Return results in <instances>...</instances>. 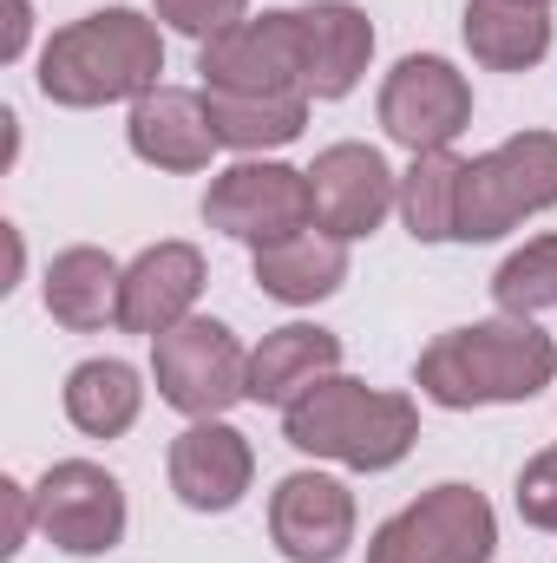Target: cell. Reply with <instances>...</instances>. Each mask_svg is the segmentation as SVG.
<instances>
[{
	"label": "cell",
	"mask_w": 557,
	"mask_h": 563,
	"mask_svg": "<svg viewBox=\"0 0 557 563\" xmlns=\"http://www.w3.org/2000/svg\"><path fill=\"white\" fill-rule=\"evenodd\" d=\"M557 374V347L545 328H532L525 314L505 321H472L439 334L419 354L414 380L433 407H512V400H538Z\"/></svg>",
	"instance_id": "1"
},
{
	"label": "cell",
	"mask_w": 557,
	"mask_h": 563,
	"mask_svg": "<svg viewBox=\"0 0 557 563\" xmlns=\"http://www.w3.org/2000/svg\"><path fill=\"white\" fill-rule=\"evenodd\" d=\"M164 73V40L157 26L132 7H106L86 13L73 26H59L40 53V92L53 106H112V99H144Z\"/></svg>",
	"instance_id": "2"
},
{
	"label": "cell",
	"mask_w": 557,
	"mask_h": 563,
	"mask_svg": "<svg viewBox=\"0 0 557 563\" xmlns=\"http://www.w3.org/2000/svg\"><path fill=\"white\" fill-rule=\"evenodd\" d=\"M282 432L295 452H315V459H335L354 472H387L414 452L419 413L407 394H381L368 380L328 374L282 413Z\"/></svg>",
	"instance_id": "3"
},
{
	"label": "cell",
	"mask_w": 557,
	"mask_h": 563,
	"mask_svg": "<svg viewBox=\"0 0 557 563\" xmlns=\"http://www.w3.org/2000/svg\"><path fill=\"white\" fill-rule=\"evenodd\" d=\"M557 203V132H518L499 151L472 157L459 177V243H492L525 217Z\"/></svg>",
	"instance_id": "4"
},
{
	"label": "cell",
	"mask_w": 557,
	"mask_h": 563,
	"mask_svg": "<svg viewBox=\"0 0 557 563\" xmlns=\"http://www.w3.org/2000/svg\"><path fill=\"white\" fill-rule=\"evenodd\" d=\"M151 374H157L164 407H177L190 420H223L237 400H250V354L210 314H190L171 334H157Z\"/></svg>",
	"instance_id": "5"
},
{
	"label": "cell",
	"mask_w": 557,
	"mask_h": 563,
	"mask_svg": "<svg viewBox=\"0 0 557 563\" xmlns=\"http://www.w3.org/2000/svg\"><path fill=\"white\" fill-rule=\"evenodd\" d=\"M492 551H499L492 505L472 485H433L374 531L368 563H485Z\"/></svg>",
	"instance_id": "6"
},
{
	"label": "cell",
	"mask_w": 557,
	"mask_h": 563,
	"mask_svg": "<svg viewBox=\"0 0 557 563\" xmlns=\"http://www.w3.org/2000/svg\"><path fill=\"white\" fill-rule=\"evenodd\" d=\"M204 223L223 230V236H237V243H256V250H270L282 236H302L315 223L308 170H288V164H270V157L230 164L204 190Z\"/></svg>",
	"instance_id": "7"
},
{
	"label": "cell",
	"mask_w": 557,
	"mask_h": 563,
	"mask_svg": "<svg viewBox=\"0 0 557 563\" xmlns=\"http://www.w3.org/2000/svg\"><path fill=\"white\" fill-rule=\"evenodd\" d=\"M204 92H237V99H288L302 92V20L295 13H263V20H237L230 33L204 40Z\"/></svg>",
	"instance_id": "8"
},
{
	"label": "cell",
	"mask_w": 557,
	"mask_h": 563,
	"mask_svg": "<svg viewBox=\"0 0 557 563\" xmlns=\"http://www.w3.org/2000/svg\"><path fill=\"white\" fill-rule=\"evenodd\" d=\"M33 511H40V531L73 558H99L125 538V485L92 459L46 465V478L33 485Z\"/></svg>",
	"instance_id": "9"
},
{
	"label": "cell",
	"mask_w": 557,
	"mask_h": 563,
	"mask_svg": "<svg viewBox=\"0 0 557 563\" xmlns=\"http://www.w3.org/2000/svg\"><path fill=\"white\" fill-rule=\"evenodd\" d=\"M381 125H387V139L407 144L414 157L419 151H446V144L472 125V86L446 59L414 53L381 86Z\"/></svg>",
	"instance_id": "10"
},
{
	"label": "cell",
	"mask_w": 557,
	"mask_h": 563,
	"mask_svg": "<svg viewBox=\"0 0 557 563\" xmlns=\"http://www.w3.org/2000/svg\"><path fill=\"white\" fill-rule=\"evenodd\" d=\"M308 203H315V230L348 243V236H368L401 203V177L374 144H328L308 170Z\"/></svg>",
	"instance_id": "11"
},
{
	"label": "cell",
	"mask_w": 557,
	"mask_h": 563,
	"mask_svg": "<svg viewBox=\"0 0 557 563\" xmlns=\"http://www.w3.org/2000/svg\"><path fill=\"white\" fill-rule=\"evenodd\" d=\"M270 538L288 563H335L354 544V498L328 472H288L270 498Z\"/></svg>",
	"instance_id": "12"
},
{
	"label": "cell",
	"mask_w": 557,
	"mask_h": 563,
	"mask_svg": "<svg viewBox=\"0 0 557 563\" xmlns=\"http://www.w3.org/2000/svg\"><path fill=\"white\" fill-rule=\"evenodd\" d=\"M256 478V452L237 426L223 420H197L190 432L171 439V492L190 505V511H230L243 505Z\"/></svg>",
	"instance_id": "13"
},
{
	"label": "cell",
	"mask_w": 557,
	"mask_h": 563,
	"mask_svg": "<svg viewBox=\"0 0 557 563\" xmlns=\"http://www.w3.org/2000/svg\"><path fill=\"white\" fill-rule=\"evenodd\" d=\"M204 295V256L190 243H157L125 269V295H119V328L132 334H171L177 321H190V301Z\"/></svg>",
	"instance_id": "14"
},
{
	"label": "cell",
	"mask_w": 557,
	"mask_h": 563,
	"mask_svg": "<svg viewBox=\"0 0 557 563\" xmlns=\"http://www.w3.org/2000/svg\"><path fill=\"white\" fill-rule=\"evenodd\" d=\"M302 20V92L308 99H348L354 79L368 73V53H374V26L361 7L348 0H315V7H295Z\"/></svg>",
	"instance_id": "15"
},
{
	"label": "cell",
	"mask_w": 557,
	"mask_h": 563,
	"mask_svg": "<svg viewBox=\"0 0 557 563\" xmlns=\"http://www.w3.org/2000/svg\"><path fill=\"white\" fill-rule=\"evenodd\" d=\"M132 151L157 170H204L217 132H210V112L197 92H177V86H151L139 106H132Z\"/></svg>",
	"instance_id": "16"
},
{
	"label": "cell",
	"mask_w": 557,
	"mask_h": 563,
	"mask_svg": "<svg viewBox=\"0 0 557 563\" xmlns=\"http://www.w3.org/2000/svg\"><path fill=\"white\" fill-rule=\"evenodd\" d=\"M341 367V341L328 328H308V321H288L276 334H263V347L250 354V400L256 407H295L315 380H328Z\"/></svg>",
	"instance_id": "17"
},
{
	"label": "cell",
	"mask_w": 557,
	"mask_h": 563,
	"mask_svg": "<svg viewBox=\"0 0 557 563\" xmlns=\"http://www.w3.org/2000/svg\"><path fill=\"white\" fill-rule=\"evenodd\" d=\"M119 295H125V269L106 250H66L46 269V314L73 334H99L106 321H119Z\"/></svg>",
	"instance_id": "18"
},
{
	"label": "cell",
	"mask_w": 557,
	"mask_h": 563,
	"mask_svg": "<svg viewBox=\"0 0 557 563\" xmlns=\"http://www.w3.org/2000/svg\"><path fill=\"white\" fill-rule=\"evenodd\" d=\"M256 282L263 295H276L288 308L302 301H321L348 282V243L328 236V230H302V236H282L270 250H256Z\"/></svg>",
	"instance_id": "19"
},
{
	"label": "cell",
	"mask_w": 557,
	"mask_h": 563,
	"mask_svg": "<svg viewBox=\"0 0 557 563\" xmlns=\"http://www.w3.org/2000/svg\"><path fill=\"white\" fill-rule=\"evenodd\" d=\"M466 46L492 73H525L551 53V20L525 0H466Z\"/></svg>",
	"instance_id": "20"
},
{
	"label": "cell",
	"mask_w": 557,
	"mask_h": 563,
	"mask_svg": "<svg viewBox=\"0 0 557 563\" xmlns=\"http://www.w3.org/2000/svg\"><path fill=\"white\" fill-rule=\"evenodd\" d=\"M204 112H210V132L230 151H276L295 144L308 125V92H288V99H237V92H204Z\"/></svg>",
	"instance_id": "21"
},
{
	"label": "cell",
	"mask_w": 557,
	"mask_h": 563,
	"mask_svg": "<svg viewBox=\"0 0 557 563\" xmlns=\"http://www.w3.org/2000/svg\"><path fill=\"white\" fill-rule=\"evenodd\" d=\"M139 400L144 387L125 361H86V367L66 374V420L79 432H92V439H119L139 420Z\"/></svg>",
	"instance_id": "22"
},
{
	"label": "cell",
	"mask_w": 557,
	"mask_h": 563,
	"mask_svg": "<svg viewBox=\"0 0 557 563\" xmlns=\"http://www.w3.org/2000/svg\"><path fill=\"white\" fill-rule=\"evenodd\" d=\"M459 177H466V157H452V151H419L414 157V170L401 177V217H407L414 243H446L452 236Z\"/></svg>",
	"instance_id": "23"
},
{
	"label": "cell",
	"mask_w": 557,
	"mask_h": 563,
	"mask_svg": "<svg viewBox=\"0 0 557 563\" xmlns=\"http://www.w3.org/2000/svg\"><path fill=\"white\" fill-rule=\"evenodd\" d=\"M492 301L505 314H525V321L538 308H557V236H538L518 256H505V269L492 276Z\"/></svg>",
	"instance_id": "24"
},
{
	"label": "cell",
	"mask_w": 557,
	"mask_h": 563,
	"mask_svg": "<svg viewBox=\"0 0 557 563\" xmlns=\"http://www.w3.org/2000/svg\"><path fill=\"white\" fill-rule=\"evenodd\" d=\"M243 7L250 0H157V20H171L190 40H217V33H230L243 20Z\"/></svg>",
	"instance_id": "25"
},
{
	"label": "cell",
	"mask_w": 557,
	"mask_h": 563,
	"mask_svg": "<svg viewBox=\"0 0 557 563\" xmlns=\"http://www.w3.org/2000/svg\"><path fill=\"white\" fill-rule=\"evenodd\" d=\"M518 518L538 525V531H557V452L532 459L518 472Z\"/></svg>",
	"instance_id": "26"
},
{
	"label": "cell",
	"mask_w": 557,
	"mask_h": 563,
	"mask_svg": "<svg viewBox=\"0 0 557 563\" xmlns=\"http://www.w3.org/2000/svg\"><path fill=\"white\" fill-rule=\"evenodd\" d=\"M0 498H7V544H0V551H20V544H26V525H40V511H33V492L7 478V485H0Z\"/></svg>",
	"instance_id": "27"
},
{
	"label": "cell",
	"mask_w": 557,
	"mask_h": 563,
	"mask_svg": "<svg viewBox=\"0 0 557 563\" xmlns=\"http://www.w3.org/2000/svg\"><path fill=\"white\" fill-rule=\"evenodd\" d=\"M26 26H33V7H26V0H7V40H0V59H20V53H26Z\"/></svg>",
	"instance_id": "28"
},
{
	"label": "cell",
	"mask_w": 557,
	"mask_h": 563,
	"mask_svg": "<svg viewBox=\"0 0 557 563\" xmlns=\"http://www.w3.org/2000/svg\"><path fill=\"white\" fill-rule=\"evenodd\" d=\"M525 7H545V0H525Z\"/></svg>",
	"instance_id": "29"
}]
</instances>
